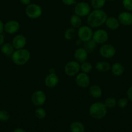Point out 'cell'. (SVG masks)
Instances as JSON below:
<instances>
[{"instance_id": "cell-13", "label": "cell", "mask_w": 132, "mask_h": 132, "mask_svg": "<svg viewBox=\"0 0 132 132\" xmlns=\"http://www.w3.org/2000/svg\"><path fill=\"white\" fill-rule=\"evenodd\" d=\"M45 85L49 88H54L59 82V77L56 73H50L45 79Z\"/></svg>"}, {"instance_id": "cell-12", "label": "cell", "mask_w": 132, "mask_h": 132, "mask_svg": "<svg viewBox=\"0 0 132 132\" xmlns=\"http://www.w3.org/2000/svg\"><path fill=\"white\" fill-rule=\"evenodd\" d=\"M20 24L19 22L15 20H10L6 22L4 25V30L9 34H14L19 31Z\"/></svg>"}, {"instance_id": "cell-3", "label": "cell", "mask_w": 132, "mask_h": 132, "mask_svg": "<svg viewBox=\"0 0 132 132\" xmlns=\"http://www.w3.org/2000/svg\"><path fill=\"white\" fill-rule=\"evenodd\" d=\"M31 58V53L27 49L21 48L15 50L11 55L13 63L18 66H22L28 62Z\"/></svg>"}, {"instance_id": "cell-9", "label": "cell", "mask_w": 132, "mask_h": 132, "mask_svg": "<svg viewBox=\"0 0 132 132\" xmlns=\"http://www.w3.org/2000/svg\"><path fill=\"white\" fill-rule=\"evenodd\" d=\"M99 53L102 57L105 59H110L115 56L116 50L111 44H104L100 48Z\"/></svg>"}, {"instance_id": "cell-32", "label": "cell", "mask_w": 132, "mask_h": 132, "mask_svg": "<svg viewBox=\"0 0 132 132\" xmlns=\"http://www.w3.org/2000/svg\"><path fill=\"white\" fill-rule=\"evenodd\" d=\"M122 6L126 11H132V0H122Z\"/></svg>"}, {"instance_id": "cell-1", "label": "cell", "mask_w": 132, "mask_h": 132, "mask_svg": "<svg viewBox=\"0 0 132 132\" xmlns=\"http://www.w3.org/2000/svg\"><path fill=\"white\" fill-rule=\"evenodd\" d=\"M107 15L102 9H94L90 12L87 18V23L91 28H97L106 22Z\"/></svg>"}, {"instance_id": "cell-31", "label": "cell", "mask_w": 132, "mask_h": 132, "mask_svg": "<svg viewBox=\"0 0 132 132\" xmlns=\"http://www.w3.org/2000/svg\"><path fill=\"white\" fill-rule=\"evenodd\" d=\"M129 103V99L128 97H122L120 98L119 100L117 101V106L119 108H121V109H124L126 108Z\"/></svg>"}, {"instance_id": "cell-5", "label": "cell", "mask_w": 132, "mask_h": 132, "mask_svg": "<svg viewBox=\"0 0 132 132\" xmlns=\"http://www.w3.org/2000/svg\"><path fill=\"white\" fill-rule=\"evenodd\" d=\"M91 11V6L86 2L82 1L75 5L74 8V13L76 15L80 17L87 16L88 14Z\"/></svg>"}, {"instance_id": "cell-33", "label": "cell", "mask_w": 132, "mask_h": 132, "mask_svg": "<svg viewBox=\"0 0 132 132\" xmlns=\"http://www.w3.org/2000/svg\"><path fill=\"white\" fill-rule=\"evenodd\" d=\"M126 95H127V97H128V99L132 102V85L129 86V88H128V90H127Z\"/></svg>"}, {"instance_id": "cell-30", "label": "cell", "mask_w": 132, "mask_h": 132, "mask_svg": "<svg viewBox=\"0 0 132 132\" xmlns=\"http://www.w3.org/2000/svg\"><path fill=\"white\" fill-rule=\"evenodd\" d=\"M10 115L9 111L6 110H0V121L1 122H6L10 119Z\"/></svg>"}, {"instance_id": "cell-7", "label": "cell", "mask_w": 132, "mask_h": 132, "mask_svg": "<svg viewBox=\"0 0 132 132\" xmlns=\"http://www.w3.org/2000/svg\"><path fill=\"white\" fill-rule=\"evenodd\" d=\"M46 94L41 90H37L34 92L31 96V101L35 106H41L46 101Z\"/></svg>"}, {"instance_id": "cell-34", "label": "cell", "mask_w": 132, "mask_h": 132, "mask_svg": "<svg viewBox=\"0 0 132 132\" xmlns=\"http://www.w3.org/2000/svg\"><path fill=\"white\" fill-rule=\"evenodd\" d=\"M62 2L66 5H72L76 3V0H62Z\"/></svg>"}, {"instance_id": "cell-40", "label": "cell", "mask_w": 132, "mask_h": 132, "mask_svg": "<svg viewBox=\"0 0 132 132\" xmlns=\"http://www.w3.org/2000/svg\"><path fill=\"white\" fill-rule=\"evenodd\" d=\"M131 70H132V62H131Z\"/></svg>"}, {"instance_id": "cell-15", "label": "cell", "mask_w": 132, "mask_h": 132, "mask_svg": "<svg viewBox=\"0 0 132 132\" xmlns=\"http://www.w3.org/2000/svg\"><path fill=\"white\" fill-rule=\"evenodd\" d=\"M12 44L16 50L23 48L27 44V39H26V37L23 35H17L13 38Z\"/></svg>"}, {"instance_id": "cell-8", "label": "cell", "mask_w": 132, "mask_h": 132, "mask_svg": "<svg viewBox=\"0 0 132 132\" xmlns=\"http://www.w3.org/2000/svg\"><path fill=\"white\" fill-rule=\"evenodd\" d=\"M93 32L91 29V27L89 26L83 25L78 28V36L82 41L85 42L91 39L93 37Z\"/></svg>"}, {"instance_id": "cell-35", "label": "cell", "mask_w": 132, "mask_h": 132, "mask_svg": "<svg viewBox=\"0 0 132 132\" xmlns=\"http://www.w3.org/2000/svg\"><path fill=\"white\" fill-rule=\"evenodd\" d=\"M4 41H5V36L2 34H0V46H2L3 44L4 43Z\"/></svg>"}, {"instance_id": "cell-20", "label": "cell", "mask_w": 132, "mask_h": 132, "mask_svg": "<svg viewBox=\"0 0 132 132\" xmlns=\"http://www.w3.org/2000/svg\"><path fill=\"white\" fill-rule=\"evenodd\" d=\"M14 48L12 44L6 43L3 44L1 46V51L3 54L6 56H11L12 54L14 52Z\"/></svg>"}, {"instance_id": "cell-28", "label": "cell", "mask_w": 132, "mask_h": 132, "mask_svg": "<svg viewBox=\"0 0 132 132\" xmlns=\"http://www.w3.org/2000/svg\"><path fill=\"white\" fill-rule=\"evenodd\" d=\"M35 117L38 119H43L46 117V111L43 108L39 106L34 111Z\"/></svg>"}, {"instance_id": "cell-14", "label": "cell", "mask_w": 132, "mask_h": 132, "mask_svg": "<svg viewBox=\"0 0 132 132\" xmlns=\"http://www.w3.org/2000/svg\"><path fill=\"white\" fill-rule=\"evenodd\" d=\"M118 19L121 24L129 26L132 24V14L129 11L122 12L118 16Z\"/></svg>"}, {"instance_id": "cell-23", "label": "cell", "mask_w": 132, "mask_h": 132, "mask_svg": "<svg viewBox=\"0 0 132 132\" xmlns=\"http://www.w3.org/2000/svg\"><path fill=\"white\" fill-rule=\"evenodd\" d=\"M82 21L81 17L76 14L72 15L70 19V24L71 27L75 28H80L82 26Z\"/></svg>"}, {"instance_id": "cell-6", "label": "cell", "mask_w": 132, "mask_h": 132, "mask_svg": "<svg viewBox=\"0 0 132 132\" xmlns=\"http://www.w3.org/2000/svg\"><path fill=\"white\" fill-rule=\"evenodd\" d=\"M80 70V64L76 61H71L66 63L64 67V72L67 76L73 77L76 76Z\"/></svg>"}, {"instance_id": "cell-16", "label": "cell", "mask_w": 132, "mask_h": 132, "mask_svg": "<svg viewBox=\"0 0 132 132\" xmlns=\"http://www.w3.org/2000/svg\"><path fill=\"white\" fill-rule=\"evenodd\" d=\"M74 57L75 61L78 62L79 63H82L87 59L88 52L84 48H78L75 51Z\"/></svg>"}, {"instance_id": "cell-25", "label": "cell", "mask_w": 132, "mask_h": 132, "mask_svg": "<svg viewBox=\"0 0 132 132\" xmlns=\"http://www.w3.org/2000/svg\"><path fill=\"white\" fill-rule=\"evenodd\" d=\"M96 46H97V43L93 41V39H90L87 41H85V43H84V48L89 52H93L95 49Z\"/></svg>"}, {"instance_id": "cell-21", "label": "cell", "mask_w": 132, "mask_h": 132, "mask_svg": "<svg viewBox=\"0 0 132 132\" xmlns=\"http://www.w3.org/2000/svg\"><path fill=\"white\" fill-rule=\"evenodd\" d=\"M95 68L100 72H107L111 70V65L107 61H98L96 63Z\"/></svg>"}, {"instance_id": "cell-17", "label": "cell", "mask_w": 132, "mask_h": 132, "mask_svg": "<svg viewBox=\"0 0 132 132\" xmlns=\"http://www.w3.org/2000/svg\"><path fill=\"white\" fill-rule=\"evenodd\" d=\"M89 94L94 99H99L102 95V90L100 86L97 85H93L89 86Z\"/></svg>"}, {"instance_id": "cell-19", "label": "cell", "mask_w": 132, "mask_h": 132, "mask_svg": "<svg viewBox=\"0 0 132 132\" xmlns=\"http://www.w3.org/2000/svg\"><path fill=\"white\" fill-rule=\"evenodd\" d=\"M111 73L115 77H120L124 73V67L121 63H115L111 67Z\"/></svg>"}, {"instance_id": "cell-29", "label": "cell", "mask_w": 132, "mask_h": 132, "mask_svg": "<svg viewBox=\"0 0 132 132\" xmlns=\"http://www.w3.org/2000/svg\"><path fill=\"white\" fill-rule=\"evenodd\" d=\"M106 0H91V5L94 9H100L104 6Z\"/></svg>"}, {"instance_id": "cell-11", "label": "cell", "mask_w": 132, "mask_h": 132, "mask_svg": "<svg viewBox=\"0 0 132 132\" xmlns=\"http://www.w3.org/2000/svg\"><path fill=\"white\" fill-rule=\"evenodd\" d=\"M75 82L78 86L82 88H86L90 85V77L87 73L81 72L76 76Z\"/></svg>"}, {"instance_id": "cell-26", "label": "cell", "mask_w": 132, "mask_h": 132, "mask_svg": "<svg viewBox=\"0 0 132 132\" xmlns=\"http://www.w3.org/2000/svg\"><path fill=\"white\" fill-rule=\"evenodd\" d=\"M76 28H73V27H71L69 28L65 31L64 32V37L65 39L67 40H71L75 37L76 36Z\"/></svg>"}, {"instance_id": "cell-4", "label": "cell", "mask_w": 132, "mask_h": 132, "mask_svg": "<svg viewBox=\"0 0 132 132\" xmlns=\"http://www.w3.org/2000/svg\"><path fill=\"white\" fill-rule=\"evenodd\" d=\"M42 9L40 5L35 3H30L27 5L25 14L31 19H37L42 14Z\"/></svg>"}, {"instance_id": "cell-18", "label": "cell", "mask_w": 132, "mask_h": 132, "mask_svg": "<svg viewBox=\"0 0 132 132\" xmlns=\"http://www.w3.org/2000/svg\"><path fill=\"white\" fill-rule=\"evenodd\" d=\"M106 27L110 30H115L118 29L120 27V22H119L118 18H115V17H108L106 19V22H105Z\"/></svg>"}, {"instance_id": "cell-10", "label": "cell", "mask_w": 132, "mask_h": 132, "mask_svg": "<svg viewBox=\"0 0 132 132\" xmlns=\"http://www.w3.org/2000/svg\"><path fill=\"white\" fill-rule=\"evenodd\" d=\"M109 34L106 30L104 29H98L93 32L92 39L97 44H104L108 40Z\"/></svg>"}, {"instance_id": "cell-2", "label": "cell", "mask_w": 132, "mask_h": 132, "mask_svg": "<svg viewBox=\"0 0 132 132\" xmlns=\"http://www.w3.org/2000/svg\"><path fill=\"white\" fill-rule=\"evenodd\" d=\"M107 112V108L104 105V103L97 102L89 106V116L94 119L100 120L106 117Z\"/></svg>"}, {"instance_id": "cell-24", "label": "cell", "mask_w": 132, "mask_h": 132, "mask_svg": "<svg viewBox=\"0 0 132 132\" xmlns=\"http://www.w3.org/2000/svg\"><path fill=\"white\" fill-rule=\"evenodd\" d=\"M104 104L107 109H113L117 105V101L113 97H108L104 100Z\"/></svg>"}, {"instance_id": "cell-22", "label": "cell", "mask_w": 132, "mask_h": 132, "mask_svg": "<svg viewBox=\"0 0 132 132\" xmlns=\"http://www.w3.org/2000/svg\"><path fill=\"white\" fill-rule=\"evenodd\" d=\"M69 130L72 132H84L85 128L82 122L79 121H75L70 125Z\"/></svg>"}, {"instance_id": "cell-39", "label": "cell", "mask_w": 132, "mask_h": 132, "mask_svg": "<svg viewBox=\"0 0 132 132\" xmlns=\"http://www.w3.org/2000/svg\"><path fill=\"white\" fill-rule=\"evenodd\" d=\"M106 1H113V0H106Z\"/></svg>"}, {"instance_id": "cell-27", "label": "cell", "mask_w": 132, "mask_h": 132, "mask_svg": "<svg viewBox=\"0 0 132 132\" xmlns=\"http://www.w3.org/2000/svg\"><path fill=\"white\" fill-rule=\"evenodd\" d=\"M92 69H93V65L90 62L85 61L80 64V70L84 73H89L91 72Z\"/></svg>"}, {"instance_id": "cell-38", "label": "cell", "mask_w": 132, "mask_h": 132, "mask_svg": "<svg viewBox=\"0 0 132 132\" xmlns=\"http://www.w3.org/2000/svg\"><path fill=\"white\" fill-rule=\"evenodd\" d=\"M4 30V24L2 21L0 19V34H2L3 31Z\"/></svg>"}, {"instance_id": "cell-36", "label": "cell", "mask_w": 132, "mask_h": 132, "mask_svg": "<svg viewBox=\"0 0 132 132\" xmlns=\"http://www.w3.org/2000/svg\"><path fill=\"white\" fill-rule=\"evenodd\" d=\"M20 3L23 5H28V4L31 3V0H19Z\"/></svg>"}, {"instance_id": "cell-37", "label": "cell", "mask_w": 132, "mask_h": 132, "mask_svg": "<svg viewBox=\"0 0 132 132\" xmlns=\"http://www.w3.org/2000/svg\"><path fill=\"white\" fill-rule=\"evenodd\" d=\"M13 132H26V130L25 129L21 128H18L14 129L12 131Z\"/></svg>"}]
</instances>
